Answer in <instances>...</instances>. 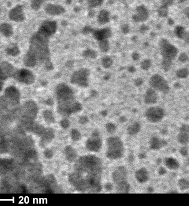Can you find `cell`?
I'll return each instance as SVG.
<instances>
[{"mask_svg":"<svg viewBox=\"0 0 189 206\" xmlns=\"http://www.w3.org/2000/svg\"><path fill=\"white\" fill-rule=\"evenodd\" d=\"M77 171L84 172H93L101 171V161L98 157L93 155L81 157L77 164Z\"/></svg>","mask_w":189,"mask_h":206,"instance_id":"6da1fadb","label":"cell"},{"mask_svg":"<svg viewBox=\"0 0 189 206\" xmlns=\"http://www.w3.org/2000/svg\"><path fill=\"white\" fill-rule=\"evenodd\" d=\"M107 156L112 159L121 158L124 153L123 143L118 137H111L107 141Z\"/></svg>","mask_w":189,"mask_h":206,"instance_id":"7a4b0ae2","label":"cell"},{"mask_svg":"<svg viewBox=\"0 0 189 206\" xmlns=\"http://www.w3.org/2000/svg\"><path fill=\"white\" fill-rule=\"evenodd\" d=\"M161 54L163 59L173 61L177 55L178 50L165 39H162L159 43Z\"/></svg>","mask_w":189,"mask_h":206,"instance_id":"3957f363","label":"cell"},{"mask_svg":"<svg viewBox=\"0 0 189 206\" xmlns=\"http://www.w3.org/2000/svg\"><path fill=\"white\" fill-rule=\"evenodd\" d=\"M149 84L153 88L164 93L169 91V88L166 80L159 74H154L149 80Z\"/></svg>","mask_w":189,"mask_h":206,"instance_id":"277c9868","label":"cell"},{"mask_svg":"<svg viewBox=\"0 0 189 206\" xmlns=\"http://www.w3.org/2000/svg\"><path fill=\"white\" fill-rule=\"evenodd\" d=\"M164 115L163 109L157 107H150L145 113V116L148 121L153 123L160 121L164 117Z\"/></svg>","mask_w":189,"mask_h":206,"instance_id":"5b68a950","label":"cell"},{"mask_svg":"<svg viewBox=\"0 0 189 206\" xmlns=\"http://www.w3.org/2000/svg\"><path fill=\"white\" fill-rule=\"evenodd\" d=\"M98 135V133L95 132L93 133L92 137L87 140L85 145L88 150L94 152H97L100 151L102 142Z\"/></svg>","mask_w":189,"mask_h":206,"instance_id":"8992f818","label":"cell"},{"mask_svg":"<svg viewBox=\"0 0 189 206\" xmlns=\"http://www.w3.org/2000/svg\"><path fill=\"white\" fill-rule=\"evenodd\" d=\"M89 75L88 70L81 69L75 73L71 77V82L76 84L82 86L87 85V77Z\"/></svg>","mask_w":189,"mask_h":206,"instance_id":"52a82bcc","label":"cell"},{"mask_svg":"<svg viewBox=\"0 0 189 206\" xmlns=\"http://www.w3.org/2000/svg\"><path fill=\"white\" fill-rule=\"evenodd\" d=\"M127 174L126 168L123 166L118 167L112 174V178L117 185L126 182Z\"/></svg>","mask_w":189,"mask_h":206,"instance_id":"ba28073f","label":"cell"},{"mask_svg":"<svg viewBox=\"0 0 189 206\" xmlns=\"http://www.w3.org/2000/svg\"><path fill=\"white\" fill-rule=\"evenodd\" d=\"M16 77L20 81L28 85L32 84L35 80L32 73L25 69L20 70L18 73Z\"/></svg>","mask_w":189,"mask_h":206,"instance_id":"9c48e42d","label":"cell"},{"mask_svg":"<svg viewBox=\"0 0 189 206\" xmlns=\"http://www.w3.org/2000/svg\"><path fill=\"white\" fill-rule=\"evenodd\" d=\"M149 14L147 9L143 6H139L136 9V14L133 15V18L137 22L144 21L147 20Z\"/></svg>","mask_w":189,"mask_h":206,"instance_id":"30bf717a","label":"cell"},{"mask_svg":"<svg viewBox=\"0 0 189 206\" xmlns=\"http://www.w3.org/2000/svg\"><path fill=\"white\" fill-rule=\"evenodd\" d=\"M56 28L57 25L56 22L47 21L42 24L40 29L50 36L55 33Z\"/></svg>","mask_w":189,"mask_h":206,"instance_id":"8fae6325","label":"cell"},{"mask_svg":"<svg viewBox=\"0 0 189 206\" xmlns=\"http://www.w3.org/2000/svg\"><path fill=\"white\" fill-rule=\"evenodd\" d=\"M10 17L15 21H21L24 19V16L21 6L15 7L11 11Z\"/></svg>","mask_w":189,"mask_h":206,"instance_id":"7c38bea8","label":"cell"},{"mask_svg":"<svg viewBox=\"0 0 189 206\" xmlns=\"http://www.w3.org/2000/svg\"><path fill=\"white\" fill-rule=\"evenodd\" d=\"M179 141L182 144H186L189 141V126L183 125L178 136Z\"/></svg>","mask_w":189,"mask_h":206,"instance_id":"4fadbf2b","label":"cell"},{"mask_svg":"<svg viewBox=\"0 0 189 206\" xmlns=\"http://www.w3.org/2000/svg\"><path fill=\"white\" fill-rule=\"evenodd\" d=\"M94 37L98 40L101 41L109 38L111 35V31L108 28L95 31L94 32Z\"/></svg>","mask_w":189,"mask_h":206,"instance_id":"5bb4252c","label":"cell"},{"mask_svg":"<svg viewBox=\"0 0 189 206\" xmlns=\"http://www.w3.org/2000/svg\"><path fill=\"white\" fill-rule=\"evenodd\" d=\"M45 10L48 14L52 15H60L65 12L64 9L62 6L52 4L48 5Z\"/></svg>","mask_w":189,"mask_h":206,"instance_id":"9a60e30c","label":"cell"},{"mask_svg":"<svg viewBox=\"0 0 189 206\" xmlns=\"http://www.w3.org/2000/svg\"><path fill=\"white\" fill-rule=\"evenodd\" d=\"M144 100L146 104H154L156 102L157 100L156 93L153 89H147L145 93Z\"/></svg>","mask_w":189,"mask_h":206,"instance_id":"2e32d148","label":"cell"},{"mask_svg":"<svg viewBox=\"0 0 189 206\" xmlns=\"http://www.w3.org/2000/svg\"><path fill=\"white\" fill-rule=\"evenodd\" d=\"M64 154L66 159L68 162H73L77 158V154L76 151L70 146H68L65 148Z\"/></svg>","mask_w":189,"mask_h":206,"instance_id":"e0dca14e","label":"cell"},{"mask_svg":"<svg viewBox=\"0 0 189 206\" xmlns=\"http://www.w3.org/2000/svg\"><path fill=\"white\" fill-rule=\"evenodd\" d=\"M6 95L8 98L15 100H18L20 99V93L16 88L10 87L6 89Z\"/></svg>","mask_w":189,"mask_h":206,"instance_id":"ac0fdd59","label":"cell"},{"mask_svg":"<svg viewBox=\"0 0 189 206\" xmlns=\"http://www.w3.org/2000/svg\"><path fill=\"white\" fill-rule=\"evenodd\" d=\"M135 176L137 180L140 183H144L147 181L149 179L148 171L145 168H141L136 173Z\"/></svg>","mask_w":189,"mask_h":206,"instance_id":"d6986e66","label":"cell"},{"mask_svg":"<svg viewBox=\"0 0 189 206\" xmlns=\"http://www.w3.org/2000/svg\"><path fill=\"white\" fill-rule=\"evenodd\" d=\"M175 33L176 36L180 39H185L186 42L189 43V34L185 32V29L181 26L176 27L175 29Z\"/></svg>","mask_w":189,"mask_h":206,"instance_id":"ffe728a7","label":"cell"},{"mask_svg":"<svg viewBox=\"0 0 189 206\" xmlns=\"http://www.w3.org/2000/svg\"><path fill=\"white\" fill-rule=\"evenodd\" d=\"M109 21V13L105 10L101 11L98 16V21L100 24H104Z\"/></svg>","mask_w":189,"mask_h":206,"instance_id":"44dd1931","label":"cell"},{"mask_svg":"<svg viewBox=\"0 0 189 206\" xmlns=\"http://www.w3.org/2000/svg\"><path fill=\"white\" fill-rule=\"evenodd\" d=\"M165 164L166 166L171 170H176L179 167V164L177 161L171 157L166 159Z\"/></svg>","mask_w":189,"mask_h":206,"instance_id":"7402d4cb","label":"cell"},{"mask_svg":"<svg viewBox=\"0 0 189 206\" xmlns=\"http://www.w3.org/2000/svg\"><path fill=\"white\" fill-rule=\"evenodd\" d=\"M24 62L25 65L27 66H34L36 63L35 57L34 55L29 52L24 58Z\"/></svg>","mask_w":189,"mask_h":206,"instance_id":"603a6c76","label":"cell"},{"mask_svg":"<svg viewBox=\"0 0 189 206\" xmlns=\"http://www.w3.org/2000/svg\"><path fill=\"white\" fill-rule=\"evenodd\" d=\"M165 143V141H162L158 138L154 137L152 138L150 142L151 148L153 149H158L161 148Z\"/></svg>","mask_w":189,"mask_h":206,"instance_id":"cb8c5ba5","label":"cell"},{"mask_svg":"<svg viewBox=\"0 0 189 206\" xmlns=\"http://www.w3.org/2000/svg\"><path fill=\"white\" fill-rule=\"evenodd\" d=\"M117 185V190L118 193H127L129 191L130 185L127 182Z\"/></svg>","mask_w":189,"mask_h":206,"instance_id":"d4e9b609","label":"cell"},{"mask_svg":"<svg viewBox=\"0 0 189 206\" xmlns=\"http://www.w3.org/2000/svg\"><path fill=\"white\" fill-rule=\"evenodd\" d=\"M0 30L2 34L6 36H10L12 34V28L8 24H5L1 25L0 27Z\"/></svg>","mask_w":189,"mask_h":206,"instance_id":"484cf974","label":"cell"},{"mask_svg":"<svg viewBox=\"0 0 189 206\" xmlns=\"http://www.w3.org/2000/svg\"><path fill=\"white\" fill-rule=\"evenodd\" d=\"M140 130V125L138 123L136 122L130 125L128 128V132L130 135H135L138 133Z\"/></svg>","mask_w":189,"mask_h":206,"instance_id":"4316f807","label":"cell"},{"mask_svg":"<svg viewBox=\"0 0 189 206\" xmlns=\"http://www.w3.org/2000/svg\"><path fill=\"white\" fill-rule=\"evenodd\" d=\"M70 137L74 141L77 142L81 139V134L80 132L76 129H73L70 131Z\"/></svg>","mask_w":189,"mask_h":206,"instance_id":"83f0119b","label":"cell"},{"mask_svg":"<svg viewBox=\"0 0 189 206\" xmlns=\"http://www.w3.org/2000/svg\"><path fill=\"white\" fill-rule=\"evenodd\" d=\"M44 116L45 121L49 123H53L55 122V118L53 113L50 110H46L44 112Z\"/></svg>","mask_w":189,"mask_h":206,"instance_id":"f1b7e54d","label":"cell"},{"mask_svg":"<svg viewBox=\"0 0 189 206\" xmlns=\"http://www.w3.org/2000/svg\"><path fill=\"white\" fill-rule=\"evenodd\" d=\"M188 71L187 69L182 68L177 70L176 72V75L178 78L181 79L186 78L188 75Z\"/></svg>","mask_w":189,"mask_h":206,"instance_id":"f546056e","label":"cell"},{"mask_svg":"<svg viewBox=\"0 0 189 206\" xmlns=\"http://www.w3.org/2000/svg\"><path fill=\"white\" fill-rule=\"evenodd\" d=\"M172 61L171 60L163 59L162 62V66L163 69L165 71H168L172 66Z\"/></svg>","mask_w":189,"mask_h":206,"instance_id":"4dcf8cb0","label":"cell"},{"mask_svg":"<svg viewBox=\"0 0 189 206\" xmlns=\"http://www.w3.org/2000/svg\"><path fill=\"white\" fill-rule=\"evenodd\" d=\"M54 133L52 129H48L45 134V139L46 142L49 143L52 141L55 136Z\"/></svg>","mask_w":189,"mask_h":206,"instance_id":"1f68e13d","label":"cell"},{"mask_svg":"<svg viewBox=\"0 0 189 206\" xmlns=\"http://www.w3.org/2000/svg\"><path fill=\"white\" fill-rule=\"evenodd\" d=\"M99 47L103 52H107L109 49V43L107 39L99 41Z\"/></svg>","mask_w":189,"mask_h":206,"instance_id":"d6a6232c","label":"cell"},{"mask_svg":"<svg viewBox=\"0 0 189 206\" xmlns=\"http://www.w3.org/2000/svg\"><path fill=\"white\" fill-rule=\"evenodd\" d=\"M158 14L162 17H166L168 15V7L162 5L158 10Z\"/></svg>","mask_w":189,"mask_h":206,"instance_id":"836d02e7","label":"cell"},{"mask_svg":"<svg viewBox=\"0 0 189 206\" xmlns=\"http://www.w3.org/2000/svg\"><path fill=\"white\" fill-rule=\"evenodd\" d=\"M151 61L150 59H148L144 60L140 64L142 69L144 70L149 69V68L151 66Z\"/></svg>","mask_w":189,"mask_h":206,"instance_id":"e575fe53","label":"cell"},{"mask_svg":"<svg viewBox=\"0 0 189 206\" xmlns=\"http://www.w3.org/2000/svg\"><path fill=\"white\" fill-rule=\"evenodd\" d=\"M88 4L90 7H97L102 4L103 0H87Z\"/></svg>","mask_w":189,"mask_h":206,"instance_id":"d590c367","label":"cell"},{"mask_svg":"<svg viewBox=\"0 0 189 206\" xmlns=\"http://www.w3.org/2000/svg\"><path fill=\"white\" fill-rule=\"evenodd\" d=\"M7 52L8 54L11 55L15 56L20 53V50L16 47H13L12 48H8Z\"/></svg>","mask_w":189,"mask_h":206,"instance_id":"8d00e7d4","label":"cell"},{"mask_svg":"<svg viewBox=\"0 0 189 206\" xmlns=\"http://www.w3.org/2000/svg\"><path fill=\"white\" fill-rule=\"evenodd\" d=\"M102 63L103 66L105 68H108L111 66L112 64V61L109 57H105L103 58Z\"/></svg>","mask_w":189,"mask_h":206,"instance_id":"74e56055","label":"cell"},{"mask_svg":"<svg viewBox=\"0 0 189 206\" xmlns=\"http://www.w3.org/2000/svg\"><path fill=\"white\" fill-rule=\"evenodd\" d=\"M179 185L180 187L182 190L186 189L189 187L188 181L185 179H182L180 180L179 182Z\"/></svg>","mask_w":189,"mask_h":206,"instance_id":"f35d334b","label":"cell"},{"mask_svg":"<svg viewBox=\"0 0 189 206\" xmlns=\"http://www.w3.org/2000/svg\"><path fill=\"white\" fill-rule=\"evenodd\" d=\"M84 55L85 57L91 58H95L96 57L97 54L94 51L92 50H86L84 52Z\"/></svg>","mask_w":189,"mask_h":206,"instance_id":"ab89813d","label":"cell"},{"mask_svg":"<svg viewBox=\"0 0 189 206\" xmlns=\"http://www.w3.org/2000/svg\"><path fill=\"white\" fill-rule=\"evenodd\" d=\"M44 0H32V7L35 9H38Z\"/></svg>","mask_w":189,"mask_h":206,"instance_id":"60d3db41","label":"cell"},{"mask_svg":"<svg viewBox=\"0 0 189 206\" xmlns=\"http://www.w3.org/2000/svg\"><path fill=\"white\" fill-rule=\"evenodd\" d=\"M60 125L63 129H66L69 128L70 123L68 120L66 119H64L60 122Z\"/></svg>","mask_w":189,"mask_h":206,"instance_id":"b9f144b4","label":"cell"},{"mask_svg":"<svg viewBox=\"0 0 189 206\" xmlns=\"http://www.w3.org/2000/svg\"><path fill=\"white\" fill-rule=\"evenodd\" d=\"M106 129H107V131L108 133H112L115 130L116 127L113 124L109 123H108L106 125Z\"/></svg>","mask_w":189,"mask_h":206,"instance_id":"7bdbcfd3","label":"cell"},{"mask_svg":"<svg viewBox=\"0 0 189 206\" xmlns=\"http://www.w3.org/2000/svg\"><path fill=\"white\" fill-rule=\"evenodd\" d=\"M188 56H187V54L185 53V52L181 53L179 57V60L181 62H186L188 60Z\"/></svg>","mask_w":189,"mask_h":206,"instance_id":"ee69618b","label":"cell"},{"mask_svg":"<svg viewBox=\"0 0 189 206\" xmlns=\"http://www.w3.org/2000/svg\"><path fill=\"white\" fill-rule=\"evenodd\" d=\"M44 154L45 157L49 159L52 158L53 156V155H54V153H53V151L50 149H48L46 150Z\"/></svg>","mask_w":189,"mask_h":206,"instance_id":"f6af8a7d","label":"cell"},{"mask_svg":"<svg viewBox=\"0 0 189 206\" xmlns=\"http://www.w3.org/2000/svg\"><path fill=\"white\" fill-rule=\"evenodd\" d=\"M79 123L81 125H85L87 123L89 122V119L86 116H82L79 119Z\"/></svg>","mask_w":189,"mask_h":206,"instance_id":"bcb514c9","label":"cell"},{"mask_svg":"<svg viewBox=\"0 0 189 206\" xmlns=\"http://www.w3.org/2000/svg\"><path fill=\"white\" fill-rule=\"evenodd\" d=\"M174 0H162L163 5L168 7L173 4Z\"/></svg>","mask_w":189,"mask_h":206,"instance_id":"7dc6e473","label":"cell"},{"mask_svg":"<svg viewBox=\"0 0 189 206\" xmlns=\"http://www.w3.org/2000/svg\"><path fill=\"white\" fill-rule=\"evenodd\" d=\"M143 83H144V81H143V79L141 78L136 79L135 81V84L136 86H140L142 85Z\"/></svg>","mask_w":189,"mask_h":206,"instance_id":"c3c4849f","label":"cell"},{"mask_svg":"<svg viewBox=\"0 0 189 206\" xmlns=\"http://www.w3.org/2000/svg\"><path fill=\"white\" fill-rule=\"evenodd\" d=\"M140 57V54L136 52H134L132 55L133 59L135 61H137L139 60Z\"/></svg>","mask_w":189,"mask_h":206,"instance_id":"681fc988","label":"cell"},{"mask_svg":"<svg viewBox=\"0 0 189 206\" xmlns=\"http://www.w3.org/2000/svg\"><path fill=\"white\" fill-rule=\"evenodd\" d=\"M46 67L48 70H52L53 69V66L50 61H47L46 62Z\"/></svg>","mask_w":189,"mask_h":206,"instance_id":"f907efd6","label":"cell"},{"mask_svg":"<svg viewBox=\"0 0 189 206\" xmlns=\"http://www.w3.org/2000/svg\"><path fill=\"white\" fill-rule=\"evenodd\" d=\"M122 32L125 34H126L128 33L129 32L128 25H123L122 27Z\"/></svg>","mask_w":189,"mask_h":206,"instance_id":"816d5d0a","label":"cell"},{"mask_svg":"<svg viewBox=\"0 0 189 206\" xmlns=\"http://www.w3.org/2000/svg\"><path fill=\"white\" fill-rule=\"evenodd\" d=\"M112 185L111 183H107L105 185V189L107 191H110L112 190Z\"/></svg>","mask_w":189,"mask_h":206,"instance_id":"f5cc1de1","label":"cell"},{"mask_svg":"<svg viewBox=\"0 0 189 206\" xmlns=\"http://www.w3.org/2000/svg\"><path fill=\"white\" fill-rule=\"evenodd\" d=\"M92 31V29L90 28V27H86L84 28L83 29V33L84 34H88V33Z\"/></svg>","mask_w":189,"mask_h":206,"instance_id":"db71d44e","label":"cell"},{"mask_svg":"<svg viewBox=\"0 0 189 206\" xmlns=\"http://www.w3.org/2000/svg\"><path fill=\"white\" fill-rule=\"evenodd\" d=\"M181 154L184 156H186L187 155V150L186 149V148H183L181 150Z\"/></svg>","mask_w":189,"mask_h":206,"instance_id":"11a10c76","label":"cell"},{"mask_svg":"<svg viewBox=\"0 0 189 206\" xmlns=\"http://www.w3.org/2000/svg\"><path fill=\"white\" fill-rule=\"evenodd\" d=\"M165 170L164 168H162V167L159 170V173L161 175L164 174L165 173Z\"/></svg>","mask_w":189,"mask_h":206,"instance_id":"9f6ffc18","label":"cell"},{"mask_svg":"<svg viewBox=\"0 0 189 206\" xmlns=\"http://www.w3.org/2000/svg\"><path fill=\"white\" fill-rule=\"evenodd\" d=\"M128 71H129L130 73H134L135 71V69L133 66H131L129 69Z\"/></svg>","mask_w":189,"mask_h":206,"instance_id":"6f0895ef","label":"cell"},{"mask_svg":"<svg viewBox=\"0 0 189 206\" xmlns=\"http://www.w3.org/2000/svg\"><path fill=\"white\" fill-rule=\"evenodd\" d=\"M147 29L148 28L147 27L145 26V25H142V26L141 27V28H140L142 31L143 32L147 30Z\"/></svg>","mask_w":189,"mask_h":206,"instance_id":"680465c9","label":"cell"},{"mask_svg":"<svg viewBox=\"0 0 189 206\" xmlns=\"http://www.w3.org/2000/svg\"><path fill=\"white\" fill-rule=\"evenodd\" d=\"M47 104H48L52 105V104H53V101H52V100L49 99V100H48V101H47Z\"/></svg>","mask_w":189,"mask_h":206,"instance_id":"91938a15","label":"cell"},{"mask_svg":"<svg viewBox=\"0 0 189 206\" xmlns=\"http://www.w3.org/2000/svg\"><path fill=\"white\" fill-rule=\"evenodd\" d=\"M168 23L169 24V25H172V24H173L174 22H173V20H172V19H169V20Z\"/></svg>","mask_w":189,"mask_h":206,"instance_id":"94428289","label":"cell"},{"mask_svg":"<svg viewBox=\"0 0 189 206\" xmlns=\"http://www.w3.org/2000/svg\"><path fill=\"white\" fill-rule=\"evenodd\" d=\"M120 120H121V122H123L125 121H126L125 118L124 117H121V118H120Z\"/></svg>","mask_w":189,"mask_h":206,"instance_id":"6125c7cd","label":"cell"},{"mask_svg":"<svg viewBox=\"0 0 189 206\" xmlns=\"http://www.w3.org/2000/svg\"><path fill=\"white\" fill-rule=\"evenodd\" d=\"M175 86L176 87V88H180V84H178V83H177V84H176L175 85Z\"/></svg>","mask_w":189,"mask_h":206,"instance_id":"be15d7a7","label":"cell"},{"mask_svg":"<svg viewBox=\"0 0 189 206\" xmlns=\"http://www.w3.org/2000/svg\"><path fill=\"white\" fill-rule=\"evenodd\" d=\"M107 112H106L105 111H103V112H102V114L103 115V116H105L107 115Z\"/></svg>","mask_w":189,"mask_h":206,"instance_id":"e7e4bbea","label":"cell"},{"mask_svg":"<svg viewBox=\"0 0 189 206\" xmlns=\"http://www.w3.org/2000/svg\"><path fill=\"white\" fill-rule=\"evenodd\" d=\"M2 83H1V81H0V92L1 91V89H2Z\"/></svg>","mask_w":189,"mask_h":206,"instance_id":"03108f58","label":"cell"},{"mask_svg":"<svg viewBox=\"0 0 189 206\" xmlns=\"http://www.w3.org/2000/svg\"><path fill=\"white\" fill-rule=\"evenodd\" d=\"M186 14H187V16H188V17L189 16V8H187V9H186Z\"/></svg>","mask_w":189,"mask_h":206,"instance_id":"003e7915","label":"cell"}]
</instances>
